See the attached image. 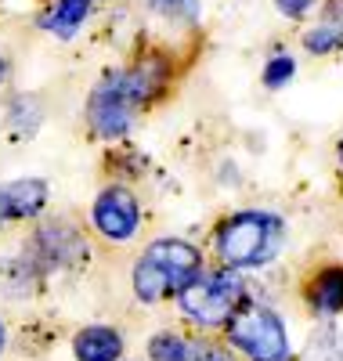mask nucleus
<instances>
[{"label":"nucleus","instance_id":"nucleus-1","mask_svg":"<svg viewBox=\"0 0 343 361\" xmlns=\"http://www.w3.org/2000/svg\"><path fill=\"white\" fill-rule=\"evenodd\" d=\"M163 83H167V73L155 58H148V62H141L134 69L105 76L87 98V119H90V127H95V134L105 137V141L127 137L131 127H134V112L141 105H148L152 94Z\"/></svg>","mask_w":343,"mask_h":361},{"label":"nucleus","instance_id":"nucleus-2","mask_svg":"<svg viewBox=\"0 0 343 361\" xmlns=\"http://www.w3.org/2000/svg\"><path fill=\"white\" fill-rule=\"evenodd\" d=\"M286 238L282 217L267 214V209H242V214L221 221L217 228V257L224 267L249 271V267H264L278 257Z\"/></svg>","mask_w":343,"mask_h":361},{"label":"nucleus","instance_id":"nucleus-3","mask_svg":"<svg viewBox=\"0 0 343 361\" xmlns=\"http://www.w3.org/2000/svg\"><path fill=\"white\" fill-rule=\"evenodd\" d=\"M246 286L239 279L235 267H217V271H199L177 289V307L181 314L203 325V329H217L231 318V311L242 304Z\"/></svg>","mask_w":343,"mask_h":361},{"label":"nucleus","instance_id":"nucleus-4","mask_svg":"<svg viewBox=\"0 0 343 361\" xmlns=\"http://www.w3.org/2000/svg\"><path fill=\"white\" fill-rule=\"evenodd\" d=\"M224 325L228 343L249 361H289L293 354L286 322L264 304H239Z\"/></svg>","mask_w":343,"mask_h":361},{"label":"nucleus","instance_id":"nucleus-5","mask_svg":"<svg viewBox=\"0 0 343 361\" xmlns=\"http://www.w3.org/2000/svg\"><path fill=\"white\" fill-rule=\"evenodd\" d=\"M90 221H95L98 235L109 238V243H131L141 228V206H138L131 188L112 185V188L98 192L95 209H90Z\"/></svg>","mask_w":343,"mask_h":361},{"label":"nucleus","instance_id":"nucleus-6","mask_svg":"<svg viewBox=\"0 0 343 361\" xmlns=\"http://www.w3.org/2000/svg\"><path fill=\"white\" fill-rule=\"evenodd\" d=\"M141 257H148L155 267L163 271V279L170 282L174 293L188 282L192 275H199V271H203V253L192 243H184V238H155V243H148V250Z\"/></svg>","mask_w":343,"mask_h":361},{"label":"nucleus","instance_id":"nucleus-7","mask_svg":"<svg viewBox=\"0 0 343 361\" xmlns=\"http://www.w3.org/2000/svg\"><path fill=\"white\" fill-rule=\"evenodd\" d=\"M37 250H40V260H44V264H54V267L80 264V260L87 257V246H83L80 231L69 228L66 221H51L47 228H40Z\"/></svg>","mask_w":343,"mask_h":361},{"label":"nucleus","instance_id":"nucleus-8","mask_svg":"<svg viewBox=\"0 0 343 361\" xmlns=\"http://www.w3.org/2000/svg\"><path fill=\"white\" fill-rule=\"evenodd\" d=\"M0 195H4V206H8V221H29L47 206V180L18 177V180L0 185Z\"/></svg>","mask_w":343,"mask_h":361},{"label":"nucleus","instance_id":"nucleus-9","mask_svg":"<svg viewBox=\"0 0 343 361\" xmlns=\"http://www.w3.org/2000/svg\"><path fill=\"white\" fill-rule=\"evenodd\" d=\"M307 304L322 318H332V314L343 311V264H329V267H322V271L311 275Z\"/></svg>","mask_w":343,"mask_h":361},{"label":"nucleus","instance_id":"nucleus-10","mask_svg":"<svg viewBox=\"0 0 343 361\" xmlns=\"http://www.w3.org/2000/svg\"><path fill=\"white\" fill-rule=\"evenodd\" d=\"M76 361H119L123 354V336L112 325H87L73 340Z\"/></svg>","mask_w":343,"mask_h":361},{"label":"nucleus","instance_id":"nucleus-11","mask_svg":"<svg viewBox=\"0 0 343 361\" xmlns=\"http://www.w3.org/2000/svg\"><path fill=\"white\" fill-rule=\"evenodd\" d=\"M303 47L311 54H332L343 47V0H329L322 18L303 33Z\"/></svg>","mask_w":343,"mask_h":361},{"label":"nucleus","instance_id":"nucleus-12","mask_svg":"<svg viewBox=\"0 0 343 361\" xmlns=\"http://www.w3.org/2000/svg\"><path fill=\"white\" fill-rule=\"evenodd\" d=\"M90 11H95V0H58V4L40 18V25L47 29L51 37L69 40V37L80 33V25L90 18Z\"/></svg>","mask_w":343,"mask_h":361},{"label":"nucleus","instance_id":"nucleus-13","mask_svg":"<svg viewBox=\"0 0 343 361\" xmlns=\"http://www.w3.org/2000/svg\"><path fill=\"white\" fill-rule=\"evenodd\" d=\"M134 293H138V300L141 304H160L163 296H170L174 289H170V282L163 279V271L155 267L148 257H138V264H134Z\"/></svg>","mask_w":343,"mask_h":361},{"label":"nucleus","instance_id":"nucleus-14","mask_svg":"<svg viewBox=\"0 0 343 361\" xmlns=\"http://www.w3.org/2000/svg\"><path fill=\"white\" fill-rule=\"evenodd\" d=\"M148 357L152 361H188V340L177 333H160L148 340Z\"/></svg>","mask_w":343,"mask_h":361},{"label":"nucleus","instance_id":"nucleus-15","mask_svg":"<svg viewBox=\"0 0 343 361\" xmlns=\"http://www.w3.org/2000/svg\"><path fill=\"white\" fill-rule=\"evenodd\" d=\"M293 76H296V58L293 54H275L264 66V87H271V90H282Z\"/></svg>","mask_w":343,"mask_h":361},{"label":"nucleus","instance_id":"nucleus-16","mask_svg":"<svg viewBox=\"0 0 343 361\" xmlns=\"http://www.w3.org/2000/svg\"><path fill=\"white\" fill-rule=\"evenodd\" d=\"M152 11H160L170 22H195L199 18V0H148Z\"/></svg>","mask_w":343,"mask_h":361},{"label":"nucleus","instance_id":"nucleus-17","mask_svg":"<svg viewBox=\"0 0 343 361\" xmlns=\"http://www.w3.org/2000/svg\"><path fill=\"white\" fill-rule=\"evenodd\" d=\"M188 361H235V354L213 340H195L188 343Z\"/></svg>","mask_w":343,"mask_h":361},{"label":"nucleus","instance_id":"nucleus-18","mask_svg":"<svg viewBox=\"0 0 343 361\" xmlns=\"http://www.w3.org/2000/svg\"><path fill=\"white\" fill-rule=\"evenodd\" d=\"M315 4H318V0H275V8L282 11L286 18H303Z\"/></svg>","mask_w":343,"mask_h":361},{"label":"nucleus","instance_id":"nucleus-19","mask_svg":"<svg viewBox=\"0 0 343 361\" xmlns=\"http://www.w3.org/2000/svg\"><path fill=\"white\" fill-rule=\"evenodd\" d=\"M318 347H325V357H322V361H343V336L322 333V343H318Z\"/></svg>","mask_w":343,"mask_h":361},{"label":"nucleus","instance_id":"nucleus-20","mask_svg":"<svg viewBox=\"0 0 343 361\" xmlns=\"http://www.w3.org/2000/svg\"><path fill=\"white\" fill-rule=\"evenodd\" d=\"M8 224V206H4V195H0V228Z\"/></svg>","mask_w":343,"mask_h":361},{"label":"nucleus","instance_id":"nucleus-21","mask_svg":"<svg viewBox=\"0 0 343 361\" xmlns=\"http://www.w3.org/2000/svg\"><path fill=\"white\" fill-rule=\"evenodd\" d=\"M4 343H8V333H4V322H0V354H4Z\"/></svg>","mask_w":343,"mask_h":361},{"label":"nucleus","instance_id":"nucleus-22","mask_svg":"<svg viewBox=\"0 0 343 361\" xmlns=\"http://www.w3.org/2000/svg\"><path fill=\"white\" fill-rule=\"evenodd\" d=\"M4 80H8V62L0 58V83H4Z\"/></svg>","mask_w":343,"mask_h":361},{"label":"nucleus","instance_id":"nucleus-23","mask_svg":"<svg viewBox=\"0 0 343 361\" xmlns=\"http://www.w3.org/2000/svg\"><path fill=\"white\" fill-rule=\"evenodd\" d=\"M336 156H339V163H343V141H339V148H336Z\"/></svg>","mask_w":343,"mask_h":361}]
</instances>
